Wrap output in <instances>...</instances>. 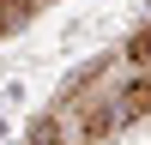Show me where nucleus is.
Returning <instances> with one entry per match:
<instances>
[{"instance_id":"3","label":"nucleus","mask_w":151,"mask_h":145,"mask_svg":"<svg viewBox=\"0 0 151 145\" xmlns=\"http://www.w3.org/2000/svg\"><path fill=\"white\" fill-rule=\"evenodd\" d=\"M127 67L133 72H151V24H139V30L127 36Z\"/></svg>"},{"instance_id":"4","label":"nucleus","mask_w":151,"mask_h":145,"mask_svg":"<svg viewBox=\"0 0 151 145\" xmlns=\"http://www.w3.org/2000/svg\"><path fill=\"white\" fill-rule=\"evenodd\" d=\"M30 145H60V115H42L30 127Z\"/></svg>"},{"instance_id":"2","label":"nucleus","mask_w":151,"mask_h":145,"mask_svg":"<svg viewBox=\"0 0 151 145\" xmlns=\"http://www.w3.org/2000/svg\"><path fill=\"white\" fill-rule=\"evenodd\" d=\"M36 6H42V0H0V36H18L24 24L36 18Z\"/></svg>"},{"instance_id":"1","label":"nucleus","mask_w":151,"mask_h":145,"mask_svg":"<svg viewBox=\"0 0 151 145\" xmlns=\"http://www.w3.org/2000/svg\"><path fill=\"white\" fill-rule=\"evenodd\" d=\"M73 103H79V97H73ZM145 115H151V72L127 79L121 91L97 97V103H79V139L97 145V139H109V133L133 127V121H145Z\"/></svg>"}]
</instances>
